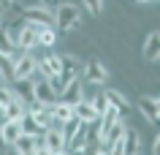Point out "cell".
Masks as SVG:
<instances>
[{
	"label": "cell",
	"mask_w": 160,
	"mask_h": 155,
	"mask_svg": "<svg viewBox=\"0 0 160 155\" xmlns=\"http://www.w3.org/2000/svg\"><path fill=\"white\" fill-rule=\"evenodd\" d=\"M54 25L62 33H73V30H82V11L76 3L71 0H60L57 11H54Z\"/></svg>",
	"instance_id": "cell-1"
},
{
	"label": "cell",
	"mask_w": 160,
	"mask_h": 155,
	"mask_svg": "<svg viewBox=\"0 0 160 155\" xmlns=\"http://www.w3.org/2000/svg\"><path fill=\"white\" fill-rule=\"evenodd\" d=\"M0 114H3V103H0Z\"/></svg>",
	"instance_id": "cell-27"
},
{
	"label": "cell",
	"mask_w": 160,
	"mask_h": 155,
	"mask_svg": "<svg viewBox=\"0 0 160 155\" xmlns=\"http://www.w3.org/2000/svg\"><path fill=\"white\" fill-rule=\"evenodd\" d=\"M14 52H17V33H14L11 27L0 25V54L11 57Z\"/></svg>",
	"instance_id": "cell-11"
},
{
	"label": "cell",
	"mask_w": 160,
	"mask_h": 155,
	"mask_svg": "<svg viewBox=\"0 0 160 155\" xmlns=\"http://www.w3.org/2000/svg\"><path fill=\"white\" fill-rule=\"evenodd\" d=\"M60 71H62V57L54 54L52 49H46V54L38 57V74L46 76V79H52V76H57Z\"/></svg>",
	"instance_id": "cell-8"
},
{
	"label": "cell",
	"mask_w": 160,
	"mask_h": 155,
	"mask_svg": "<svg viewBox=\"0 0 160 155\" xmlns=\"http://www.w3.org/2000/svg\"><path fill=\"white\" fill-rule=\"evenodd\" d=\"M57 98H60V101H65V103H71V106L79 103L82 98H84V79H79V76L68 79L65 85H62V90L57 93Z\"/></svg>",
	"instance_id": "cell-7"
},
{
	"label": "cell",
	"mask_w": 160,
	"mask_h": 155,
	"mask_svg": "<svg viewBox=\"0 0 160 155\" xmlns=\"http://www.w3.org/2000/svg\"><path fill=\"white\" fill-rule=\"evenodd\" d=\"M84 3V8L92 14V17H101L103 14V0H82Z\"/></svg>",
	"instance_id": "cell-22"
},
{
	"label": "cell",
	"mask_w": 160,
	"mask_h": 155,
	"mask_svg": "<svg viewBox=\"0 0 160 155\" xmlns=\"http://www.w3.org/2000/svg\"><path fill=\"white\" fill-rule=\"evenodd\" d=\"M11 71H14V63H11V57L0 54V82H6V85H8V82H11Z\"/></svg>",
	"instance_id": "cell-20"
},
{
	"label": "cell",
	"mask_w": 160,
	"mask_h": 155,
	"mask_svg": "<svg viewBox=\"0 0 160 155\" xmlns=\"http://www.w3.org/2000/svg\"><path fill=\"white\" fill-rule=\"evenodd\" d=\"M152 152H160V136H155V142H152Z\"/></svg>",
	"instance_id": "cell-23"
},
{
	"label": "cell",
	"mask_w": 160,
	"mask_h": 155,
	"mask_svg": "<svg viewBox=\"0 0 160 155\" xmlns=\"http://www.w3.org/2000/svg\"><path fill=\"white\" fill-rule=\"evenodd\" d=\"M25 106H27V103H25V101H19L17 95H14V98H11V101L3 106V114H0V117H3V120H19V117L25 114Z\"/></svg>",
	"instance_id": "cell-13"
},
{
	"label": "cell",
	"mask_w": 160,
	"mask_h": 155,
	"mask_svg": "<svg viewBox=\"0 0 160 155\" xmlns=\"http://www.w3.org/2000/svg\"><path fill=\"white\" fill-rule=\"evenodd\" d=\"M43 6H49V3H60V0H41Z\"/></svg>",
	"instance_id": "cell-25"
},
{
	"label": "cell",
	"mask_w": 160,
	"mask_h": 155,
	"mask_svg": "<svg viewBox=\"0 0 160 155\" xmlns=\"http://www.w3.org/2000/svg\"><path fill=\"white\" fill-rule=\"evenodd\" d=\"M19 14L25 17V22H33V25H54V14H52L49 6H43V3L25 6V8H19Z\"/></svg>",
	"instance_id": "cell-5"
},
{
	"label": "cell",
	"mask_w": 160,
	"mask_h": 155,
	"mask_svg": "<svg viewBox=\"0 0 160 155\" xmlns=\"http://www.w3.org/2000/svg\"><path fill=\"white\" fill-rule=\"evenodd\" d=\"M90 103H92V109H95V114H98V117L109 109V98H106L103 93H95L92 98H90Z\"/></svg>",
	"instance_id": "cell-21"
},
{
	"label": "cell",
	"mask_w": 160,
	"mask_h": 155,
	"mask_svg": "<svg viewBox=\"0 0 160 155\" xmlns=\"http://www.w3.org/2000/svg\"><path fill=\"white\" fill-rule=\"evenodd\" d=\"M103 95H106V98H109V103H111V106H117L122 114L130 109V101H128V95H125V93H119V90H106Z\"/></svg>",
	"instance_id": "cell-17"
},
{
	"label": "cell",
	"mask_w": 160,
	"mask_h": 155,
	"mask_svg": "<svg viewBox=\"0 0 160 155\" xmlns=\"http://www.w3.org/2000/svg\"><path fill=\"white\" fill-rule=\"evenodd\" d=\"M138 150H141V133L125 131V136H122V152H138Z\"/></svg>",
	"instance_id": "cell-18"
},
{
	"label": "cell",
	"mask_w": 160,
	"mask_h": 155,
	"mask_svg": "<svg viewBox=\"0 0 160 155\" xmlns=\"http://www.w3.org/2000/svg\"><path fill=\"white\" fill-rule=\"evenodd\" d=\"M52 109V120H57V122H65V120H71V117H73V106H71V103H65V101H54L49 106Z\"/></svg>",
	"instance_id": "cell-14"
},
{
	"label": "cell",
	"mask_w": 160,
	"mask_h": 155,
	"mask_svg": "<svg viewBox=\"0 0 160 155\" xmlns=\"http://www.w3.org/2000/svg\"><path fill=\"white\" fill-rule=\"evenodd\" d=\"M138 6H147V3H155V0H136Z\"/></svg>",
	"instance_id": "cell-24"
},
{
	"label": "cell",
	"mask_w": 160,
	"mask_h": 155,
	"mask_svg": "<svg viewBox=\"0 0 160 155\" xmlns=\"http://www.w3.org/2000/svg\"><path fill=\"white\" fill-rule=\"evenodd\" d=\"M136 106H138V112L144 114V120L149 122V125H158V120H160V101L155 98V95H141Z\"/></svg>",
	"instance_id": "cell-10"
},
{
	"label": "cell",
	"mask_w": 160,
	"mask_h": 155,
	"mask_svg": "<svg viewBox=\"0 0 160 155\" xmlns=\"http://www.w3.org/2000/svg\"><path fill=\"white\" fill-rule=\"evenodd\" d=\"M19 131H22V133H33V136H35V133H41L43 128L35 122V117L30 112H25L22 117H19Z\"/></svg>",
	"instance_id": "cell-19"
},
{
	"label": "cell",
	"mask_w": 160,
	"mask_h": 155,
	"mask_svg": "<svg viewBox=\"0 0 160 155\" xmlns=\"http://www.w3.org/2000/svg\"><path fill=\"white\" fill-rule=\"evenodd\" d=\"M33 101H38L41 106H52V103L57 101V90L52 87V82L46 76L33 79Z\"/></svg>",
	"instance_id": "cell-6"
},
{
	"label": "cell",
	"mask_w": 160,
	"mask_h": 155,
	"mask_svg": "<svg viewBox=\"0 0 160 155\" xmlns=\"http://www.w3.org/2000/svg\"><path fill=\"white\" fill-rule=\"evenodd\" d=\"M43 25H33V22H25V25L17 30V49L22 52H35L38 49V30Z\"/></svg>",
	"instance_id": "cell-4"
},
{
	"label": "cell",
	"mask_w": 160,
	"mask_h": 155,
	"mask_svg": "<svg viewBox=\"0 0 160 155\" xmlns=\"http://www.w3.org/2000/svg\"><path fill=\"white\" fill-rule=\"evenodd\" d=\"M33 147H35V136L33 133H19L11 144V152H19V155H33Z\"/></svg>",
	"instance_id": "cell-12"
},
{
	"label": "cell",
	"mask_w": 160,
	"mask_h": 155,
	"mask_svg": "<svg viewBox=\"0 0 160 155\" xmlns=\"http://www.w3.org/2000/svg\"><path fill=\"white\" fill-rule=\"evenodd\" d=\"M11 63H14V71H11V82L14 79H30L38 74V57L33 52H22L17 49L11 54Z\"/></svg>",
	"instance_id": "cell-2"
},
{
	"label": "cell",
	"mask_w": 160,
	"mask_h": 155,
	"mask_svg": "<svg viewBox=\"0 0 160 155\" xmlns=\"http://www.w3.org/2000/svg\"><path fill=\"white\" fill-rule=\"evenodd\" d=\"M141 60L149 63V65H155V63L160 60V33H158V30L147 33L144 46H141Z\"/></svg>",
	"instance_id": "cell-9"
},
{
	"label": "cell",
	"mask_w": 160,
	"mask_h": 155,
	"mask_svg": "<svg viewBox=\"0 0 160 155\" xmlns=\"http://www.w3.org/2000/svg\"><path fill=\"white\" fill-rule=\"evenodd\" d=\"M57 44V30L52 25H43L41 30H38V46H43V49H52Z\"/></svg>",
	"instance_id": "cell-16"
},
{
	"label": "cell",
	"mask_w": 160,
	"mask_h": 155,
	"mask_svg": "<svg viewBox=\"0 0 160 155\" xmlns=\"http://www.w3.org/2000/svg\"><path fill=\"white\" fill-rule=\"evenodd\" d=\"M0 3H3V6H11V3H14V0H0Z\"/></svg>",
	"instance_id": "cell-26"
},
{
	"label": "cell",
	"mask_w": 160,
	"mask_h": 155,
	"mask_svg": "<svg viewBox=\"0 0 160 155\" xmlns=\"http://www.w3.org/2000/svg\"><path fill=\"white\" fill-rule=\"evenodd\" d=\"M82 76L87 85H106L109 82V68L101 57H90L87 63H82Z\"/></svg>",
	"instance_id": "cell-3"
},
{
	"label": "cell",
	"mask_w": 160,
	"mask_h": 155,
	"mask_svg": "<svg viewBox=\"0 0 160 155\" xmlns=\"http://www.w3.org/2000/svg\"><path fill=\"white\" fill-rule=\"evenodd\" d=\"M73 117H79L82 122H90V120L98 117L95 109H92V103H90V98H82L79 103H73Z\"/></svg>",
	"instance_id": "cell-15"
}]
</instances>
